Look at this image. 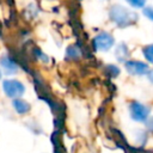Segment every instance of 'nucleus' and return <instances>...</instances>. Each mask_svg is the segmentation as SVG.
<instances>
[{"label": "nucleus", "mask_w": 153, "mask_h": 153, "mask_svg": "<svg viewBox=\"0 0 153 153\" xmlns=\"http://www.w3.org/2000/svg\"><path fill=\"white\" fill-rule=\"evenodd\" d=\"M109 17L120 27H126V26L133 25L137 19L136 13L130 12L127 7H124L122 5L111 6V8L109 11Z\"/></svg>", "instance_id": "f257e3e1"}, {"label": "nucleus", "mask_w": 153, "mask_h": 153, "mask_svg": "<svg viewBox=\"0 0 153 153\" xmlns=\"http://www.w3.org/2000/svg\"><path fill=\"white\" fill-rule=\"evenodd\" d=\"M149 108L146 106L145 104L137 102V100H133L130 104H129V114H130V117L136 121V122H146L148 120V116H149Z\"/></svg>", "instance_id": "f03ea898"}, {"label": "nucleus", "mask_w": 153, "mask_h": 153, "mask_svg": "<svg viewBox=\"0 0 153 153\" xmlns=\"http://www.w3.org/2000/svg\"><path fill=\"white\" fill-rule=\"evenodd\" d=\"M2 88L7 97L14 99L20 98L25 91V86L23 85V82H20L19 80H11V79H7L2 82Z\"/></svg>", "instance_id": "7ed1b4c3"}, {"label": "nucleus", "mask_w": 153, "mask_h": 153, "mask_svg": "<svg viewBox=\"0 0 153 153\" xmlns=\"http://www.w3.org/2000/svg\"><path fill=\"white\" fill-rule=\"evenodd\" d=\"M115 43L114 37L108 32H100L93 38V47L96 50L99 51H106L109 50Z\"/></svg>", "instance_id": "20e7f679"}, {"label": "nucleus", "mask_w": 153, "mask_h": 153, "mask_svg": "<svg viewBox=\"0 0 153 153\" xmlns=\"http://www.w3.org/2000/svg\"><path fill=\"white\" fill-rule=\"evenodd\" d=\"M124 66H126L127 72L131 75H145V74H148V72H149L148 65L142 61L128 60L124 63Z\"/></svg>", "instance_id": "39448f33"}, {"label": "nucleus", "mask_w": 153, "mask_h": 153, "mask_svg": "<svg viewBox=\"0 0 153 153\" xmlns=\"http://www.w3.org/2000/svg\"><path fill=\"white\" fill-rule=\"evenodd\" d=\"M0 65L4 67L6 73H12L13 74L18 69V65H17L16 60L11 55H2L0 57Z\"/></svg>", "instance_id": "423d86ee"}, {"label": "nucleus", "mask_w": 153, "mask_h": 153, "mask_svg": "<svg viewBox=\"0 0 153 153\" xmlns=\"http://www.w3.org/2000/svg\"><path fill=\"white\" fill-rule=\"evenodd\" d=\"M115 56H116V59L120 62H124L126 63L128 61L127 59L129 56V49H128V47L124 43L118 44L117 48H116V51H115Z\"/></svg>", "instance_id": "0eeeda50"}, {"label": "nucleus", "mask_w": 153, "mask_h": 153, "mask_svg": "<svg viewBox=\"0 0 153 153\" xmlns=\"http://www.w3.org/2000/svg\"><path fill=\"white\" fill-rule=\"evenodd\" d=\"M13 108L19 115H25L30 111V104L20 98H17L13 100Z\"/></svg>", "instance_id": "6e6552de"}, {"label": "nucleus", "mask_w": 153, "mask_h": 153, "mask_svg": "<svg viewBox=\"0 0 153 153\" xmlns=\"http://www.w3.org/2000/svg\"><path fill=\"white\" fill-rule=\"evenodd\" d=\"M51 142L54 145V153H66L65 147L60 140V135H59L57 130H55L54 134L51 135Z\"/></svg>", "instance_id": "1a4fd4ad"}, {"label": "nucleus", "mask_w": 153, "mask_h": 153, "mask_svg": "<svg viewBox=\"0 0 153 153\" xmlns=\"http://www.w3.org/2000/svg\"><path fill=\"white\" fill-rule=\"evenodd\" d=\"M142 54L145 56V59L153 65V44H148V45H145L142 48Z\"/></svg>", "instance_id": "9d476101"}, {"label": "nucleus", "mask_w": 153, "mask_h": 153, "mask_svg": "<svg viewBox=\"0 0 153 153\" xmlns=\"http://www.w3.org/2000/svg\"><path fill=\"white\" fill-rule=\"evenodd\" d=\"M66 57H68V59H76V57H79V49L76 48V47H74V45H71V47H68V49L66 50Z\"/></svg>", "instance_id": "9b49d317"}, {"label": "nucleus", "mask_w": 153, "mask_h": 153, "mask_svg": "<svg viewBox=\"0 0 153 153\" xmlns=\"http://www.w3.org/2000/svg\"><path fill=\"white\" fill-rule=\"evenodd\" d=\"M105 72H106V74H109L111 78L117 76V75L120 74V69H118V67H116L115 65H108V66L105 67Z\"/></svg>", "instance_id": "f8f14e48"}, {"label": "nucleus", "mask_w": 153, "mask_h": 153, "mask_svg": "<svg viewBox=\"0 0 153 153\" xmlns=\"http://www.w3.org/2000/svg\"><path fill=\"white\" fill-rule=\"evenodd\" d=\"M131 7L135 8H145L146 5V0H126Z\"/></svg>", "instance_id": "ddd939ff"}, {"label": "nucleus", "mask_w": 153, "mask_h": 153, "mask_svg": "<svg viewBox=\"0 0 153 153\" xmlns=\"http://www.w3.org/2000/svg\"><path fill=\"white\" fill-rule=\"evenodd\" d=\"M143 16L153 22V6H146L143 8Z\"/></svg>", "instance_id": "4468645a"}, {"label": "nucleus", "mask_w": 153, "mask_h": 153, "mask_svg": "<svg viewBox=\"0 0 153 153\" xmlns=\"http://www.w3.org/2000/svg\"><path fill=\"white\" fill-rule=\"evenodd\" d=\"M33 54L36 55V57H38V59H41V60H43L44 62H47V61L49 60V57H48L47 55H44V54L41 51V49H38V48H35V49H33Z\"/></svg>", "instance_id": "2eb2a0df"}, {"label": "nucleus", "mask_w": 153, "mask_h": 153, "mask_svg": "<svg viewBox=\"0 0 153 153\" xmlns=\"http://www.w3.org/2000/svg\"><path fill=\"white\" fill-rule=\"evenodd\" d=\"M146 128L148 131L153 133V116L152 117H148V120L146 121Z\"/></svg>", "instance_id": "dca6fc26"}, {"label": "nucleus", "mask_w": 153, "mask_h": 153, "mask_svg": "<svg viewBox=\"0 0 153 153\" xmlns=\"http://www.w3.org/2000/svg\"><path fill=\"white\" fill-rule=\"evenodd\" d=\"M147 78H148V80L153 84V69H149V72H148V74H147Z\"/></svg>", "instance_id": "f3484780"}, {"label": "nucleus", "mask_w": 153, "mask_h": 153, "mask_svg": "<svg viewBox=\"0 0 153 153\" xmlns=\"http://www.w3.org/2000/svg\"><path fill=\"white\" fill-rule=\"evenodd\" d=\"M0 37H1V29H0Z\"/></svg>", "instance_id": "a211bd4d"}, {"label": "nucleus", "mask_w": 153, "mask_h": 153, "mask_svg": "<svg viewBox=\"0 0 153 153\" xmlns=\"http://www.w3.org/2000/svg\"><path fill=\"white\" fill-rule=\"evenodd\" d=\"M0 78H1V72H0Z\"/></svg>", "instance_id": "6ab92c4d"}]
</instances>
